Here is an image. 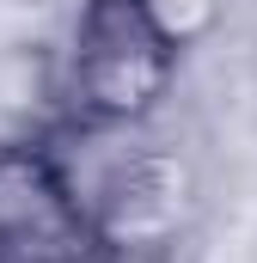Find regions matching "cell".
<instances>
[{
	"mask_svg": "<svg viewBox=\"0 0 257 263\" xmlns=\"http://www.w3.org/2000/svg\"><path fill=\"white\" fill-rule=\"evenodd\" d=\"M184 55L159 37L141 0H80L67 43L56 55L62 117L98 123H166L178 98Z\"/></svg>",
	"mask_w": 257,
	"mask_h": 263,
	"instance_id": "cell-1",
	"label": "cell"
},
{
	"mask_svg": "<svg viewBox=\"0 0 257 263\" xmlns=\"http://www.w3.org/2000/svg\"><path fill=\"white\" fill-rule=\"evenodd\" d=\"M0 263H111L104 233L37 135L0 141Z\"/></svg>",
	"mask_w": 257,
	"mask_h": 263,
	"instance_id": "cell-2",
	"label": "cell"
},
{
	"mask_svg": "<svg viewBox=\"0 0 257 263\" xmlns=\"http://www.w3.org/2000/svg\"><path fill=\"white\" fill-rule=\"evenodd\" d=\"M141 12L159 25V37H166L178 55H196V49H208V43L227 31L233 0H141Z\"/></svg>",
	"mask_w": 257,
	"mask_h": 263,
	"instance_id": "cell-3",
	"label": "cell"
}]
</instances>
